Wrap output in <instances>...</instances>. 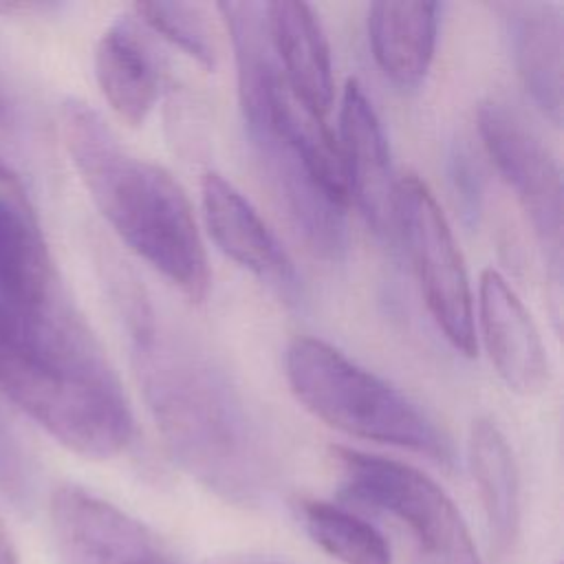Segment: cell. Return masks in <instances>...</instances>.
Instances as JSON below:
<instances>
[{
	"label": "cell",
	"instance_id": "7a4b0ae2",
	"mask_svg": "<svg viewBox=\"0 0 564 564\" xmlns=\"http://www.w3.org/2000/svg\"><path fill=\"white\" fill-rule=\"evenodd\" d=\"M0 394L93 460L117 456L134 434L121 383L68 297L29 319L0 317Z\"/></svg>",
	"mask_w": 564,
	"mask_h": 564
},
{
	"label": "cell",
	"instance_id": "8992f818",
	"mask_svg": "<svg viewBox=\"0 0 564 564\" xmlns=\"http://www.w3.org/2000/svg\"><path fill=\"white\" fill-rule=\"evenodd\" d=\"M394 214L432 319L458 352L471 357L476 328L465 262L443 209L416 174L397 181Z\"/></svg>",
	"mask_w": 564,
	"mask_h": 564
},
{
	"label": "cell",
	"instance_id": "ba28073f",
	"mask_svg": "<svg viewBox=\"0 0 564 564\" xmlns=\"http://www.w3.org/2000/svg\"><path fill=\"white\" fill-rule=\"evenodd\" d=\"M48 513L62 564H176L145 524L79 485H59Z\"/></svg>",
	"mask_w": 564,
	"mask_h": 564
},
{
	"label": "cell",
	"instance_id": "e0dca14e",
	"mask_svg": "<svg viewBox=\"0 0 564 564\" xmlns=\"http://www.w3.org/2000/svg\"><path fill=\"white\" fill-rule=\"evenodd\" d=\"M467 456L491 540L498 551H507L520 527V482L513 452L491 419L471 423Z\"/></svg>",
	"mask_w": 564,
	"mask_h": 564
},
{
	"label": "cell",
	"instance_id": "d6986e66",
	"mask_svg": "<svg viewBox=\"0 0 564 564\" xmlns=\"http://www.w3.org/2000/svg\"><path fill=\"white\" fill-rule=\"evenodd\" d=\"M134 13L154 33L170 40L205 68L216 66L218 48L207 13L192 2H137Z\"/></svg>",
	"mask_w": 564,
	"mask_h": 564
},
{
	"label": "cell",
	"instance_id": "603a6c76",
	"mask_svg": "<svg viewBox=\"0 0 564 564\" xmlns=\"http://www.w3.org/2000/svg\"><path fill=\"white\" fill-rule=\"evenodd\" d=\"M0 564H20L15 544H13L11 533H9V529H7L2 518H0Z\"/></svg>",
	"mask_w": 564,
	"mask_h": 564
},
{
	"label": "cell",
	"instance_id": "cb8c5ba5",
	"mask_svg": "<svg viewBox=\"0 0 564 564\" xmlns=\"http://www.w3.org/2000/svg\"><path fill=\"white\" fill-rule=\"evenodd\" d=\"M216 564H280L275 560H267V557H229Z\"/></svg>",
	"mask_w": 564,
	"mask_h": 564
},
{
	"label": "cell",
	"instance_id": "9c48e42d",
	"mask_svg": "<svg viewBox=\"0 0 564 564\" xmlns=\"http://www.w3.org/2000/svg\"><path fill=\"white\" fill-rule=\"evenodd\" d=\"M64 297L48 245L22 185L0 178V317H35Z\"/></svg>",
	"mask_w": 564,
	"mask_h": 564
},
{
	"label": "cell",
	"instance_id": "ffe728a7",
	"mask_svg": "<svg viewBox=\"0 0 564 564\" xmlns=\"http://www.w3.org/2000/svg\"><path fill=\"white\" fill-rule=\"evenodd\" d=\"M35 463L0 408V494L13 507L29 511L35 502Z\"/></svg>",
	"mask_w": 564,
	"mask_h": 564
},
{
	"label": "cell",
	"instance_id": "4fadbf2b",
	"mask_svg": "<svg viewBox=\"0 0 564 564\" xmlns=\"http://www.w3.org/2000/svg\"><path fill=\"white\" fill-rule=\"evenodd\" d=\"M507 22L518 75L546 119L562 121L564 13L555 2H507L498 7Z\"/></svg>",
	"mask_w": 564,
	"mask_h": 564
},
{
	"label": "cell",
	"instance_id": "52a82bcc",
	"mask_svg": "<svg viewBox=\"0 0 564 564\" xmlns=\"http://www.w3.org/2000/svg\"><path fill=\"white\" fill-rule=\"evenodd\" d=\"M478 132L489 159L524 209L557 284L562 262V174L557 161L507 101L480 104Z\"/></svg>",
	"mask_w": 564,
	"mask_h": 564
},
{
	"label": "cell",
	"instance_id": "5bb4252c",
	"mask_svg": "<svg viewBox=\"0 0 564 564\" xmlns=\"http://www.w3.org/2000/svg\"><path fill=\"white\" fill-rule=\"evenodd\" d=\"M267 29L282 77L315 112L333 106V64L326 33L315 11L295 0L267 2Z\"/></svg>",
	"mask_w": 564,
	"mask_h": 564
},
{
	"label": "cell",
	"instance_id": "ac0fdd59",
	"mask_svg": "<svg viewBox=\"0 0 564 564\" xmlns=\"http://www.w3.org/2000/svg\"><path fill=\"white\" fill-rule=\"evenodd\" d=\"M300 520L311 540L341 564H392L388 540L370 522L324 500H302Z\"/></svg>",
	"mask_w": 564,
	"mask_h": 564
},
{
	"label": "cell",
	"instance_id": "3957f363",
	"mask_svg": "<svg viewBox=\"0 0 564 564\" xmlns=\"http://www.w3.org/2000/svg\"><path fill=\"white\" fill-rule=\"evenodd\" d=\"M59 121L66 152L106 223L170 284L200 302L209 267L183 187L167 170L130 152L88 104L64 101Z\"/></svg>",
	"mask_w": 564,
	"mask_h": 564
},
{
	"label": "cell",
	"instance_id": "30bf717a",
	"mask_svg": "<svg viewBox=\"0 0 564 564\" xmlns=\"http://www.w3.org/2000/svg\"><path fill=\"white\" fill-rule=\"evenodd\" d=\"M339 152L346 172L348 200H355L368 227L383 238L397 234V181L381 121L361 90L350 79L339 106Z\"/></svg>",
	"mask_w": 564,
	"mask_h": 564
},
{
	"label": "cell",
	"instance_id": "277c9868",
	"mask_svg": "<svg viewBox=\"0 0 564 564\" xmlns=\"http://www.w3.org/2000/svg\"><path fill=\"white\" fill-rule=\"evenodd\" d=\"M295 399L326 425L375 443L452 463L445 432L394 386L317 337H295L284 355Z\"/></svg>",
	"mask_w": 564,
	"mask_h": 564
},
{
	"label": "cell",
	"instance_id": "5b68a950",
	"mask_svg": "<svg viewBox=\"0 0 564 564\" xmlns=\"http://www.w3.org/2000/svg\"><path fill=\"white\" fill-rule=\"evenodd\" d=\"M344 489L408 527L416 564H480L469 529L452 498L423 471L392 458L335 447Z\"/></svg>",
	"mask_w": 564,
	"mask_h": 564
},
{
	"label": "cell",
	"instance_id": "44dd1931",
	"mask_svg": "<svg viewBox=\"0 0 564 564\" xmlns=\"http://www.w3.org/2000/svg\"><path fill=\"white\" fill-rule=\"evenodd\" d=\"M24 130V104L15 77L0 53V178L20 183Z\"/></svg>",
	"mask_w": 564,
	"mask_h": 564
},
{
	"label": "cell",
	"instance_id": "9a60e30c",
	"mask_svg": "<svg viewBox=\"0 0 564 564\" xmlns=\"http://www.w3.org/2000/svg\"><path fill=\"white\" fill-rule=\"evenodd\" d=\"M93 62L97 86L115 115L128 126H141L159 97L161 73L137 22L115 20L99 35Z\"/></svg>",
	"mask_w": 564,
	"mask_h": 564
},
{
	"label": "cell",
	"instance_id": "6da1fadb",
	"mask_svg": "<svg viewBox=\"0 0 564 564\" xmlns=\"http://www.w3.org/2000/svg\"><path fill=\"white\" fill-rule=\"evenodd\" d=\"M112 289L137 381L174 460L223 500L258 505L273 482V454L238 386L134 278L119 273Z\"/></svg>",
	"mask_w": 564,
	"mask_h": 564
},
{
	"label": "cell",
	"instance_id": "8fae6325",
	"mask_svg": "<svg viewBox=\"0 0 564 564\" xmlns=\"http://www.w3.org/2000/svg\"><path fill=\"white\" fill-rule=\"evenodd\" d=\"M200 203L207 231L218 249L280 297L297 302L302 286L291 258L234 183L207 172L200 183Z\"/></svg>",
	"mask_w": 564,
	"mask_h": 564
},
{
	"label": "cell",
	"instance_id": "7c38bea8",
	"mask_svg": "<svg viewBox=\"0 0 564 564\" xmlns=\"http://www.w3.org/2000/svg\"><path fill=\"white\" fill-rule=\"evenodd\" d=\"M478 319L489 359L505 386L522 397L549 383V359L540 330L507 280L485 269L478 284Z\"/></svg>",
	"mask_w": 564,
	"mask_h": 564
},
{
	"label": "cell",
	"instance_id": "2e32d148",
	"mask_svg": "<svg viewBox=\"0 0 564 564\" xmlns=\"http://www.w3.org/2000/svg\"><path fill=\"white\" fill-rule=\"evenodd\" d=\"M438 29L436 2H372L368 40L381 73L403 88L419 86L432 64Z\"/></svg>",
	"mask_w": 564,
	"mask_h": 564
},
{
	"label": "cell",
	"instance_id": "7402d4cb",
	"mask_svg": "<svg viewBox=\"0 0 564 564\" xmlns=\"http://www.w3.org/2000/svg\"><path fill=\"white\" fill-rule=\"evenodd\" d=\"M51 4L44 2H9L0 0V15H33V13H46Z\"/></svg>",
	"mask_w": 564,
	"mask_h": 564
}]
</instances>
